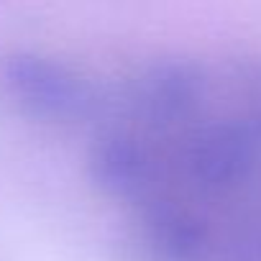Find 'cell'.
Instances as JSON below:
<instances>
[{
    "instance_id": "7a4b0ae2",
    "label": "cell",
    "mask_w": 261,
    "mask_h": 261,
    "mask_svg": "<svg viewBox=\"0 0 261 261\" xmlns=\"http://www.w3.org/2000/svg\"><path fill=\"white\" fill-rule=\"evenodd\" d=\"M205 92V74L185 62H162L146 69L136 85V102L154 120L187 115Z\"/></svg>"
},
{
    "instance_id": "3957f363",
    "label": "cell",
    "mask_w": 261,
    "mask_h": 261,
    "mask_svg": "<svg viewBox=\"0 0 261 261\" xmlns=\"http://www.w3.org/2000/svg\"><path fill=\"white\" fill-rule=\"evenodd\" d=\"M92 172L105 190L123 197L141 195L154 179L146 154L136 144L123 139H108L97 144L92 156Z\"/></svg>"
},
{
    "instance_id": "6da1fadb",
    "label": "cell",
    "mask_w": 261,
    "mask_h": 261,
    "mask_svg": "<svg viewBox=\"0 0 261 261\" xmlns=\"http://www.w3.org/2000/svg\"><path fill=\"white\" fill-rule=\"evenodd\" d=\"M0 80L21 108L46 120H82L95 105L92 90L74 72L34 54L3 59Z\"/></svg>"
}]
</instances>
